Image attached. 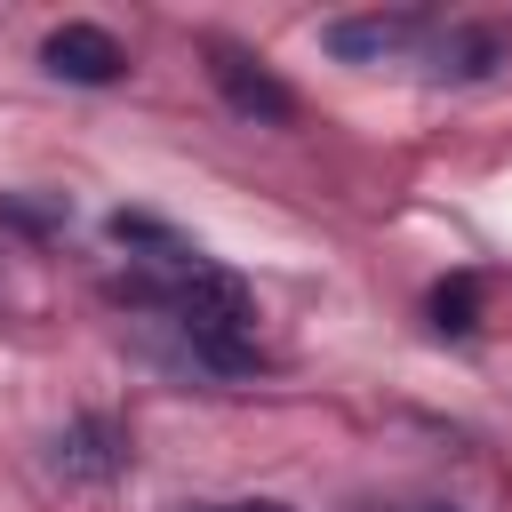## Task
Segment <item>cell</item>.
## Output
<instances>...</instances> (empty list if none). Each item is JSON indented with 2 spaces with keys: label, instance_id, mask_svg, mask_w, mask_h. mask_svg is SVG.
I'll use <instances>...</instances> for the list:
<instances>
[{
  "label": "cell",
  "instance_id": "cell-1",
  "mask_svg": "<svg viewBox=\"0 0 512 512\" xmlns=\"http://www.w3.org/2000/svg\"><path fill=\"white\" fill-rule=\"evenodd\" d=\"M432 24L440 16H408V8H376V16H336L320 40H328V56H344V64H416L424 56V40H432Z\"/></svg>",
  "mask_w": 512,
  "mask_h": 512
},
{
  "label": "cell",
  "instance_id": "cell-2",
  "mask_svg": "<svg viewBox=\"0 0 512 512\" xmlns=\"http://www.w3.org/2000/svg\"><path fill=\"white\" fill-rule=\"evenodd\" d=\"M208 80H216V96H224L240 120H264V128L296 120V96H288V80H280L264 56L232 48V40H208Z\"/></svg>",
  "mask_w": 512,
  "mask_h": 512
},
{
  "label": "cell",
  "instance_id": "cell-3",
  "mask_svg": "<svg viewBox=\"0 0 512 512\" xmlns=\"http://www.w3.org/2000/svg\"><path fill=\"white\" fill-rule=\"evenodd\" d=\"M416 64L432 80H496L512 64V40H504V24H432Z\"/></svg>",
  "mask_w": 512,
  "mask_h": 512
},
{
  "label": "cell",
  "instance_id": "cell-4",
  "mask_svg": "<svg viewBox=\"0 0 512 512\" xmlns=\"http://www.w3.org/2000/svg\"><path fill=\"white\" fill-rule=\"evenodd\" d=\"M40 64H48L56 80H72V88H112V80L128 72V48H120L104 24H56L48 48H40Z\"/></svg>",
  "mask_w": 512,
  "mask_h": 512
},
{
  "label": "cell",
  "instance_id": "cell-5",
  "mask_svg": "<svg viewBox=\"0 0 512 512\" xmlns=\"http://www.w3.org/2000/svg\"><path fill=\"white\" fill-rule=\"evenodd\" d=\"M200 512H288V504H272V496H256V504H200Z\"/></svg>",
  "mask_w": 512,
  "mask_h": 512
},
{
  "label": "cell",
  "instance_id": "cell-6",
  "mask_svg": "<svg viewBox=\"0 0 512 512\" xmlns=\"http://www.w3.org/2000/svg\"><path fill=\"white\" fill-rule=\"evenodd\" d=\"M384 512H448V504H384Z\"/></svg>",
  "mask_w": 512,
  "mask_h": 512
}]
</instances>
